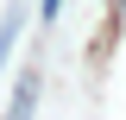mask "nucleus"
<instances>
[{
	"label": "nucleus",
	"mask_w": 126,
	"mask_h": 120,
	"mask_svg": "<svg viewBox=\"0 0 126 120\" xmlns=\"http://www.w3.org/2000/svg\"><path fill=\"white\" fill-rule=\"evenodd\" d=\"M32 107H38V76H19L13 101H6V120H32Z\"/></svg>",
	"instance_id": "f257e3e1"
},
{
	"label": "nucleus",
	"mask_w": 126,
	"mask_h": 120,
	"mask_svg": "<svg viewBox=\"0 0 126 120\" xmlns=\"http://www.w3.org/2000/svg\"><path fill=\"white\" fill-rule=\"evenodd\" d=\"M13 38H19V13H6V25H0V70H6V51H13Z\"/></svg>",
	"instance_id": "f03ea898"
},
{
	"label": "nucleus",
	"mask_w": 126,
	"mask_h": 120,
	"mask_svg": "<svg viewBox=\"0 0 126 120\" xmlns=\"http://www.w3.org/2000/svg\"><path fill=\"white\" fill-rule=\"evenodd\" d=\"M57 6H63V0H44V19H57Z\"/></svg>",
	"instance_id": "7ed1b4c3"
},
{
	"label": "nucleus",
	"mask_w": 126,
	"mask_h": 120,
	"mask_svg": "<svg viewBox=\"0 0 126 120\" xmlns=\"http://www.w3.org/2000/svg\"><path fill=\"white\" fill-rule=\"evenodd\" d=\"M113 6H126V0H113Z\"/></svg>",
	"instance_id": "20e7f679"
}]
</instances>
